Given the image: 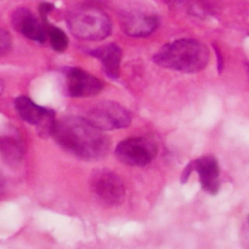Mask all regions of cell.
Wrapping results in <instances>:
<instances>
[{
  "label": "cell",
  "instance_id": "1",
  "mask_svg": "<svg viewBox=\"0 0 249 249\" xmlns=\"http://www.w3.org/2000/svg\"><path fill=\"white\" fill-rule=\"evenodd\" d=\"M51 135L63 150L84 160H99L110 149L109 138L103 130L80 117L55 121Z\"/></svg>",
  "mask_w": 249,
  "mask_h": 249
},
{
  "label": "cell",
  "instance_id": "2",
  "mask_svg": "<svg viewBox=\"0 0 249 249\" xmlns=\"http://www.w3.org/2000/svg\"><path fill=\"white\" fill-rule=\"evenodd\" d=\"M161 67L180 72L195 73L202 70L209 61V51L195 39H178L161 47L153 57Z\"/></svg>",
  "mask_w": 249,
  "mask_h": 249
},
{
  "label": "cell",
  "instance_id": "3",
  "mask_svg": "<svg viewBox=\"0 0 249 249\" xmlns=\"http://www.w3.org/2000/svg\"><path fill=\"white\" fill-rule=\"evenodd\" d=\"M66 22L75 37L88 41L102 40L110 35L112 29L107 14L91 5H82L72 9L66 16Z\"/></svg>",
  "mask_w": 249,
  "mask_h": 249
},
{
  "label": "cell",
  "instance_id": "4",
  "mask_svg": "<svg viewBox=\"0 0 249 249\" xmlns=\"http://www.w3.org/2000/svg\"><path fill=\"white\" fill-rule=\"evenodd\" d=\"M86 119L102 130H113L127 127L131 123V114L117 102L102 101L89 110Z\"/></svg>",
  "mask_w": 249,
  "mask_h": 249
},
{
  "label": "cell",
  "instance_id": "5",
  "mask_svg": "<svg viewBox=\"0 0 249 249\" xmlns=\"http://www.w3.org/2000/svg\"><path fill=\"white\" fill-rule=\"evenodd\" d=\"M157 145L144 137H130L118 144L116 158L129 166H145L157 156Z\"/></svg>",
  "mask_w": 249,
  "mask_h": 249
},
{
  "label": "cell",
  "instance_id": "6",
  "mask_svg": "<svg viewBox=\"0 0 249 249\" xmlns=\"http://www.w3.org/2000/svg\"><path fill=\"white\" fill-rule=\"evenodd\" d=\"M14 104L19 117L27 124L34 125L41 136L46 137L52 134L55 124L54 111L42 107L23 95L17 97Z\"/></svg>",
  "mask_w": 249,
  "mask_h": 249
},
{
  "label": "cell",
  "instance_id": "7",
  "mask_svg": "<svg viewBox=\"0 0 249 249\" xmlns=\"http://www.w3.org/2000/svg\"><path fill=\"white\" fill-rule=\"evenodd\" d=\"M91 190L96 199L106 206H115L124 198L125 191L122 179L113 171L102 169L91 178Z\"/></svg>",
  "mask_w": 249,
  "mask_h": 249
},
{
  "label": "cell",
  "instance_id": "8",
  "mask_svg": "<svg viewBox=\"0 0 249 249\" xmlns=\"http://www.w3.org/2000/svg\"><path fill=\"white\" fill-rule=\"evenodd\" d=\"M63 76L65 91L72 97L93 96L103 89V84L99 79L78 67L65 68Z\"/></svg>",
  "mask_w": 249,
  "mask_h": 249
},
{
  "label": "cell",
  "instance_id": "9",
  "mask_svg": "<svg viewBox=\"0 0 249 249\" xmlns=\"http://www.w3.org/2000/svg\"><path fill=\"white\" fill-rule=\"evenodd\" d=\"M14 28L29 40L44 43L47 40L45 25L29 9L21 7L15 10L12 15Z\"/></svg>",
  "mask_w": 249,
  "mask_h": 249
},
{
  "label": "cell",
  "instance_id": "10",
  "mask_svg": "<svg viewBox=\"0 0 249 249\" xmlns=\"http://www.w3.org/2000/svg\"><path fill=\"white\" fill-rule=\"evenodd\" d=\"M121 27L131 37H146L158 28L159 19L156 16L139 12H126L121 16Z\"/></svg>",
  "mask_w": 249,
  "mask_h": 249
},
{
  "label": "cell",
  "instance_id": "11",
  "mask_svg": "<svg viewBox=\"0 0 249 249\" xmlns=\"http://www.w3.org/2000/svg\"><path fill=\"white\" fill-rule=\"evenodd\" d=\"M24 155V144L19 132L8 126L0 132V157L11 166L18 165Z\"/></svg>",
  "mask_w": 249,
  "mask_h": 249
},
{
  "label": "cell",
  "instance_id": "12",
  "mask_svg": "<svg viewBox=\"0 0 249 249\" xmlns=\"http://www.w3.org/2000/svg\"><path fill=\"white\" fill-rule=\"evenodd\" d=\"M193 162L201 188L210 195H216L220 188V169L217 160L212 156H202Z\"/></svg>",
  "mask_w": 249,
  "mask_h": 249
},
{
  "label": "cell",
  "instance_id": "13",
  "mask_svg": "<svg viewBox=\"0 0 249 249\" xmlns=\"http://www.w3.org/2000/svg\"><path fill=\"white\" fill-rule=\"evenodd\" d=\"M102 64L106 75L111 79H118L122 60V49L117 44H108L89 52Z\"/></svg>",
  "mask_w": 249,
  "mask_h": 249
},
{
  "label": "cell",
  "instance_id": "14",
  "mask_svg": "<svg viewBox=\"0 0 249 249\" xmlns=\"http://www.w3.org/2000/svg\"><path fill=\"white\" fill-rule=\"evenodd\" d=\"M46 29L47 39L49 40L52 48L56 52H63L68 47V37L63 30L55 25H53L49 20L48 17H40Z\"/></svg>",
  "mask_w": 249,
  "mask_h": 249
},
{
  "label": "cell",
  "instance_id": "15",
  "mask_svg": "<svg viewBox=\"0 0 249 249\" xmlns=\"http://www.w3.org/2000/svg\"><path fill=\"white\" fill-rule=\"evenodd\" d=\"M12 49V37L10 33L0 28V56L7 54Z\"/></svg>",
  "mask_w": 249,
  "mask_h": 249
},
{
  "label": "cell",
  "instance_id": "16",
  "mask_svg": "<svg viewBox=\"0 0 249 249\" xmlns=\"http://www.w3.org/2000/svg\"><path fill=\"white\" fill-rule=\"evenodd\" d=\"M53 5L49 2H43L39 6L40 17H48V15L53 10Z\"/></svg>",
  "mask_w": 249,
  "mask_h": 249
},
{
  "label": "cell",
  "instance_id": "17",
  "mask_svg": "<svg viewBox=\"0 0 249 249\" xmlns=\"http://www.w3.org/2000/svg\"><path fill=\"white\" fill-rule=\"evenodd\" d=\"M194 170V162L191 161L189 162V164L185 167V169L182 172V176H181V183H185L187 182L190 174L192 173V171Z\"/></svg>",
  "mask_w": 249,
  "mask_h": 249
},
{
  "label": "cell",
  "instance_id": "18",
  "mask_svg": "<svg viewBox=\"0 0 249 249\" xmlns=\"http://www.w3.org/2000/svg\"><path fill=\"white\" fill-rule=\"evenodd\" d=\"M163 1L167 4H170V5H176V4L181 3L183 0H163Z\"/></svg>",
  "mask_w": 249,
  "mask_h": 249
},
{
  "label": "cell",
  "instance_id": "19",
  "mask_svg": "<svg viewBox=\"0 0 249 249\" xmlns=\"http://www.w3.org/2000/svg\"><path fill=\"white\" fill-rule=\"evenodd\" d=\"M3 189H4V180H3V178L0 175V195L3 192Z\"/></svg>",
  "mask_w": 249,
  "mask_h": 249
},
{
  "label": "cell",
  "instance_id": "20",
  "mask_svg": "<svg viewBox=\"0 0 249 249\" xmlns=\"http://www.w3.org/2000/svg\"><path fill=\"white\" fill-rule=\"evenodd\" d=\"M3 89H4V83H3L2 79L0 78V95H1L2 92H3Z\"/></svg>",
  "mask_w": 249,
  "mask_h": 249
},
{
  "label": "cell",
  "instance_id": "21",
  "mask_svg": "<svg viewBox=\"0 0 249 249\" xmlns=\"http://www.w3.org/2000/svg\"><path fill=\"white\" fill-rule=\"evenodd\" d=\"M248 219H249V217H248Z\"/></svg>",
  "mask_w": 249,
  "mask_h": 249
}]
</instances>
